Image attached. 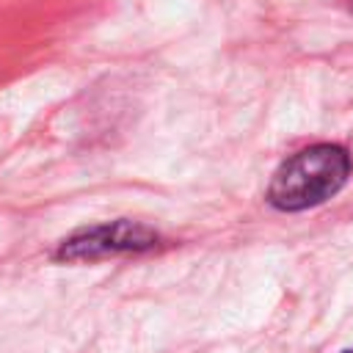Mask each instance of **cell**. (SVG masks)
<instances>
[{"mask_svg": "<svg viewBox=\"0 0 353 353\" xmlns=\"http://www.w3.org/2000/svg\"><path fill=\"white\" fill-rule=\"evenodd\" d=\"M350 154L336 143H314L287 157L268 188V201L281 212H301L336 196L350 176Z\"/></svg>", "mask_w": 353, "mask_h": 353, "instance_id": "6da1fadb", "label": "cell"}, {"mask_svg": "<svg viewBox=\"0 0 353 353\" xmlns=\"http://www.w3.org/2000/svg\"><path fill=\"white\" fill-rule=\"evenodd\" d=\"M160 245V234L138 221H110V223H97L88 229L74 232L55 248V259L61 262H94L105 256H119V254H141L152 251Z\"/></svg>", "mask_w": 353, "mask_h": 353, "instance_id": "7a4b0ae2", "label": "cell"}, {"mask_svg": "<svg viewBox=\"0 0 353 353\" xmlns=\"http://www.w3.org/2000/svg\"><path fill=\"white\" fill-rule=\"evenodd\" d=\"M350 11H353V0H350Z\"/></svg>", "mask_w": 353, "mask_h": 353, "instance_id": "3957f363", "label": "cell"}, {"mask_svg": "<svg viewBox=\"0 0 353 353\" xmlns=\"http://www.w3.org/2000/svg\"><path fill=\"white\" fill-rule=\"evenodd\" d=\"M345 353H353V350H345Z\"/></svg>", "mask_w": 353, "mask_h": 353, "instance_id": "277c9868", "label": "cell"}]
</instances>
